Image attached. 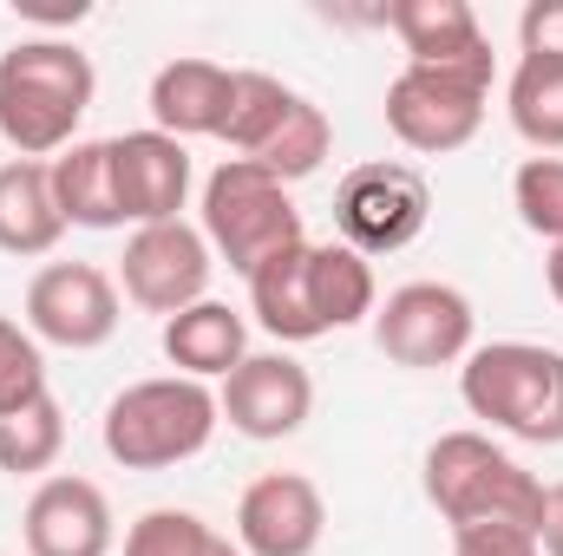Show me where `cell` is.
Listing matches in <instances>:
<instances>
[{"mask_svg":"<svg viewBox=\"0 0 563 556\" xmlns=\"http://www.w3.org/2000/svg\"><path fill=\"white\" fill-rule=\"evenodd\" d=\"M328 151H334V125H328V112H321L308 92H295V105L282 112V125L263 138V151L243 157V164L269 170L276 184H301V177H314V170L328 164Z\"/></svg>","mask_w":563,"mask_h":556,"instance_id":"obj_23","label":"cell"},{"mask_svg":"<svg viewBox=\"0 0 563 556\" xmlns=\"http://www.w3.org/2000/svg\"><path fill=\"white\" fill-rule=\"evenodd\" d=\"M59 452H66V413H59L53 393H40V400L0 413V471L40 478V471L59 465Z\"/></svg>","mask_w":563,"mask_h":556,"instance_id":"obj_24","label":"cell"},{"mask_svg":"<svg viewBox=\"0 0 563 556\" xmlns=\"http://www.w3.org/2000/svg\"><path fill=\"white\" fill-rule=\"evenodd\" d=\"M197 210H203L197 230H203L210 256L230 263L243 281L256 276L269 256L308 243L288 184H276L269 170H256V164H243V157H223V164L203 177V203H197Z\"/></svg>","mask_w":563,"mask_h":556,"instance_id":"obj_5","label":"cell"},{"mask_svg":"<svg viewBox=\"0 0 563 556\" xmlns=\"http://www.w3.org/2000/svg\"><path fill=\"white\" fill-rule=\"evenodd\" d=\"M328 537V504L314 478L301 471H263L236 498V544L243 556H314Z\"/></svg>","mask_w":563,"mask_h":556,"instance_id":"obj_14","label":"cell"},{"mask_svg":"<svg viewBox=\"0 0 563 556\" xmlns=\"http://www.w3.org/2000/svg\"><path fill=\"white\" fill-rule=\"evenodd\" d=\"M511 210L531 236L563 243V157H525L511 170Z\"/></svg>","mask_w":563,"mask_h":556,"instance_id":"obj_27","label":"cell"},{"mask_svg":"<svg viewBox=\"0 0 563 556\" xmlns=\"http://www.w3.org/2000/svg\"><path fill=\"white\" fill-rule=\"evenodd\" d=\"M230 66L217 59H164L151 73V132L190 144V138H223V119H230Z\"/></svg>","mask_w":563,"mask_h":556,"instance_id":"obj_16","label":"cell"},{"mask_svg":"<svg viewBox=\"0 0 563 556\" xmlns=\"http://www.w3.org/2000/svg\"><path fill=\"white\" fill-rule=\"evenodd\" d=\"M217 413L230 419V432H243L256 445H276V438H295L308 425V413H314V380H308V367L288 347L250 354L217 387Z\"/></svg>","mask_w":563,"mask_h":556,"instance_id":"obj_11","label":"cell"},{"mask_svg":"<svg viewBox=\"0 0 563 556\" xmlns=\"http://www.w3.org/2000/svg\"><path fill=\"white\" fill-rule=\"evenodd\" d=\"M485 99H492L485 86H465V79H445L426 66H400L387 86V132L420 157L465 151L485 125Z\"/></svg>","mask_w":563,"mask_h":556,"instance_id":"obj_10","label":"cell"},{"mask_svg":"<svg viewBox=\"0 0 563 556\" xmlns=\"http://www.w3.org/2000/svg\"><path fill=\"white\" fill-rule=\"evenodd\" d=\"M426 223H432V184H426L413 164H400V157L354 164L341 177V190H334V230L367 263L413 249L426 236Z\"/></svg>","mask_w":563,"mask_h":556,"instance_id":"obj_6","label":"cell"},{"mask_svg":"<svg viewBox=\"0 0 563 556\" xmlns=\"http://www.w3.org/2000/svg\"><path fill=\"white\" fill-rule=\"evenodd\" d=\"M112 170H119V203H125V223H177L184 203H190V151L164 132H125L112 138Z\"/></svg>","mask_w":563,"mask_h":556,"instance_id":"obj_15","label":"cell"},{"mask_svg":"<svg viewBox=\"0 0 563 556\" xmlns=\"http://www.w3.org/2000/svg\"><path fill=\"white\" fill-rule=\"evenodd\" d=\"M164 360L184 374V380H230L243 360H250V321L230 308V301H197V308H184V314H170L164 321Z\"/></svg>","mask_w":563,"mask_h":556,"instance_id":"obj_17","label":"cell"},{"mask_svg":"<svg viewBox=\"0 0 563 556\" xmlns=\"http://www.w3.org/2000/svg\"><path fill=\"white\" fill-rule=\"evenodd\" d=\"M119 281L99 263H46L26 281V334L66 354H92L119 334Z\"/></svg>","mask_w":563,"mask_h":556,"instance_id":"obj_8","label":"cell"},{"mask_svg":"<svg viewBox=\"0 0 563 556\" xmlns=\"http://www.w3.org/2000/svg\"><path fill=\"white\" fill-rule=\"evenodd\" d=\"M295 105V86H282L276 73H236L230 79V119H223V144L236 157H256L263 138L282 125V112Z\"/></svg>","mask_w":563,"mask_h":556,"instance_id":"obj_26","label":"cell"},{"mask_svg":"<svg viewBox=\"0 0 563 556\" xmlns=\"http://www.w3.org/2000/svg\"><path fill=\"white\" fill-rule=\"evenodd\" d=\"M125 556H243V544H230L210 518L197 511H177V504H157L144 511L139 524L125 531Z\"/></svg>","mask_w":563,"mask_h":556,"instance_id":"obj_25","label":"cell"},{"mask_svg":"<svg viewBox=\"0 0 563 556\" xmlns=\"http://www.w3.org/2000/svg\"><path fill=\"white\" fill-rule=\"evenodd\" d=\"M472 334H478V314H472L465 288H452V281H407L374 308V347L413 374L459 367L472 354Z\"/></svg>","mask_w":563,"mask_h":556,"instance_id":"obj_7","label":"cell"},{"mask_svg":"<svg viewBox=\"0 0 563 556\" xmlns=\"http://www.w3.org/2000/svg\"><path fill=\"white\" fill-rule=\"evenodd\" d=\"M459 400L492 432L525 445H563V347L492 341L459 360Z\"/></svg>","mask_w":563,"mask_h":556,"instance_id":"obj_3","label":"cell"},{"mask_svg":"<svg viewBox=\"0 0 563 556\" xmlns=\"http://www.w3.org/2000/svg\"><path fill=\"white\" fill-rule=\"evenodd\" d=\"M452 556H538V537L531 531H452Z\"/></svg>","mask_w":563,"mask_h":556,"instance_id":"obj_30","label":"cell"},{"mask_svg":"<svg viewBox=\"0 0 563 556\" xmlns=\"http://www.w3.org/2000/svg\"><path fill=\"white\" fill-rule=\"evenodd\" d=\"M66 236L59 197H53V170L33 157H7L0 164V256H53Z\"/></svg>","mask_w":563,"mask_h":556,"instance_id":"obj_18","label":"cell"},{"mask_svg":"<svg viewBox=\"0 0 563 556\" xmlns=\"http://www.w3.org/2000/svg\"><path fill=\"white\" fill-rule=\"evenodd\" d=\"M505 112H511V132L538 157H558L563 151V59H518L511 86H505Z\"/></svg>","mask_w":563,"mask_h":556,"instance_id":"obj_22","label":"cell"},{"mask_svg":"<svg viewBox=\"0 0 563 556\" xmlns=\"http://www.w3.org/2000/svg\"><path fill=\"white\" fill-rule=\"evenodd\" d=\"M250 314L263 321V334H276L282 347H301V341H321V314H314V288H308V243L269 256L256 276H250Z\"/></svg>","mask_w":563,"mask_h":556,"instance_id":"obj_20","label":"cell"},{"mask_svg":"<svg viewBox=\"0 0 563 556\" xmlns=\"http://www.w3.org/2000/svg\"><path fill=\"white\" fill-rule=\"evenodd\" d=\"M308 288H314V314L328 334L341 327H361L374 321L380 308V281H374V263L347 243H308Z\"/></svg>","mask_w":563,"mask_h":556,"instance_id":"obj_21","label":"cell"},{"mask_svg":"<svg viewBox=\"0 0 563 556\" xmlns=\"http://www.w3.org/2000/svg\"><path fill=\"white\" fill-rule=\"evenodd\" d=\"M20 537H26V556H112L119 518L92 478L53 471L33 485V498L20 511Z\"/></svg>","mask_w":563,"mask_h":556,"instance_id":"obj_12","label":"cell"},{"mask_svg":"<svg viewBox=\"0 0 563 556\" xmlns=\"http://www.w3.org/2000/svg\"><path fill=\"white\" fill-rule=\"evenodd\" d=\"M40 393H53L46 387V354L13 314H0V413H13V407H26Z\"/></svg>","mask_w":563,"mask_h":556,"instance_id":"obj_28","label":"cell"},{"mask_svg":"<svg viewBox=\"0 0 563 556\" xmlns=\"http://www.w3.org/2000/svg\"><path fill=\"white\" fill-rule=\"evenodd\" d=\"M387 26L400 33L407 66H426V73H445V79H465V86L492 92V73H498L492 40H485L478 13L465 0H394Z\"/></svg>","mask_w":563,"mask_h":556,"instance_id":"obj_13","label":"cell"},{"mask_svg":"<svg viewBox=\"0 0 563 556\" xmlns=\"http://www.w3.org/2000/svg\"><path fill=\"white\" fill-rule=\"evenodd\" d=\"M538 556H563V485L544 491V524H538Z\"/></svg>","mask_w":563,"mask_h":556,"instance_id":"obj_31","label":"cell"},{"mask_svg":"<svg viewBox=\"0 0 563 556\" xmlns=\"http://www.w3.org/2000/svg\"><path fill=\"white\" fill-rule=\"evenodd\" d=\"M426 504L452 524V531H531L544 524V478L525 471L492 432H439L420 458Z\"/></svg>","mask_w":563,"mask_h":556,"instance_id":"obj_1","label":"cell"},{"mask_svg":"<svg viewBox=\"0 0 563 556\" xmlns=\"http://www.w3.org/2000/svg\"><path fill=\"white\" fill-rule=\"evenodd\" d=\"M518 59H563V0H531L518 13Z\"/></svg>","mask_w":563,"mask_h":556,"instance_id":"obj_29","label":"cell"},{"mask_svg":"<svg viewBox=\"0 0 563 556\" xmlns=\"http://www.w3.org/2000/svg\"><path fill=\"white\" fill-rule=\"evenodd\" d=\"M210 269H217V256H210V243H203V230L197 223H144L132 230V243H125V256H119V281H125V301L144 308V314H184V308H197L203 294H210Z\"/></svg>","mask_w":563,"mask_h":556,"instance_id":"obj_9","label":"cell"},{"mask_svg":"<svg viewBox=\"0 0 563 556\" xmlns=\"http://www.w3.org/2000/svg\"><path fill=\"white\" fill-rule=\"evenodd\" d=\"M92 92L99 73L73 40H20L0 53V138L13 144V157L53 164L79 144Z\"/></svg>","mask_w":563,"mask_h":556,"instance_id":"obj_2","label":"cell"},{"mask_svg":"<svg viewBox=\"0 0 563 556\" xmlns=\"http://www.w3.org/2000/svg\"><path fill=\"white\" fill-rule=\"evenodd\" d=\"M544 281H551V294H558V308H563V243H551V263H544Z\"/></svg>","mask_w":563,"mask_h":556,"instance_id":"obj_32","label":"cell"},{"mask_svg":"<svg viewBox=\"0 0 563 556\" xmlns=\"http://www.w3.org/2000/svg\"><path fill=\"white\" fill-rule=\"evenodd\" d=\"M46 170H53V197H59L66 230H125L112 138H79L73 151H59Z\"/></svg>","mask_w":563,"mask_h":556,"instance_id":"obj_19","label":"cell"},{"mask_svg":"<svg viewBox=\"0 0 563 556\" xmlns=\"http://www.w3.org/2000/svg\"><path fill=\"white\" fill-rule=\"evenodd\" d=\"M217 425H223V413L203 380L157 374V380H132L125 393H112V407L99 419V445L125 471H170V465L197 458L217 438Z\"/></svg>","mask_w":563,"mask_h":556,"instance_id":"obj_4","label":"cell"}]
</instances>
